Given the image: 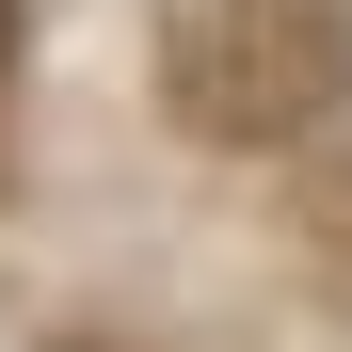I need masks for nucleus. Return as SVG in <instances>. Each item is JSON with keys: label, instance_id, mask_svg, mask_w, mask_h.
<instances>
[{"label": "nucleus", "instance_id": "f257e3e1", "mask_svg": "<svg viewBox=\"0 0 352 352\" xmlns=\"http://www.w3.org/2000/svg\"><path fill=\"white\" fill-rule=\"evenodd\" d=\"M160 96H176L192 144L288 160V144H320L352 112V16L336 0H208V16L160 48Z\"/></svg>", "mask_w": 352, "mask_h": 352}, {"label": "nucleus", "instance_id": "20e7f679", "mask_svg": "<svg viewBox=\"0 0 352 352\" xmlns=\"http://www.w3.org/2000/svg\"><path fill=\"white\" fill-rule=\"evenodd\" d=\"M65 352H129V336H65Z\"/></svg>", "mask_w": 352, "mask_h": 352}, {"label": "nucleus", "instance_id": "7ed1b4c3", "mask_svg": "<svg viewBox=\"0 0 352 352\" xmlns=\"http://www.w3.org/2000/svg\"><path fill=\"white\" fill-rule=\"evenodd\" d=\"M16 48H32V16H16V0H0V96H16Z\"/></svg>", "mask_w": 352, "mask_h": 352}, {"label": "nucleus", "instance_id": "f03ea898", "mask_svg": "<svg viewBox=\"0 0 352 352\" xmlns=\"http://www.w3.org/2000/svg\"><path fill=\"white\" fill-rule=\"evenodd\" d=\"M320 256L352 272V160H336V192H320Z\"/></svg>", "mask_w": 352, "mask_h": 352}]
</instances>
